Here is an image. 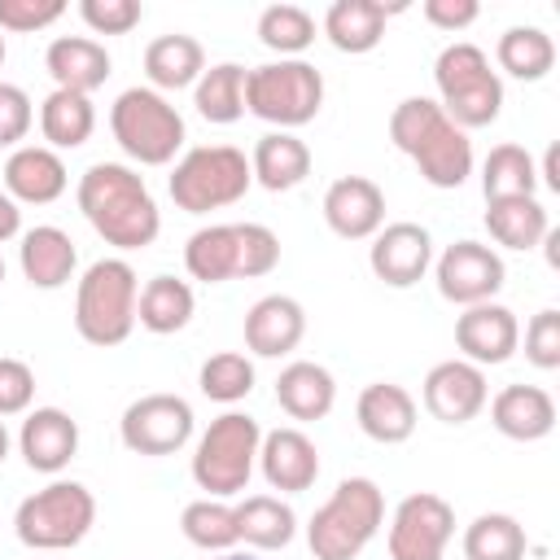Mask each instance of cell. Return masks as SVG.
Listing matches in <instances>:
<instances>
[{
  "instance_id": "obj_1",
  "label": "cell",
  "mask_w": 560,
  "mask_h": 560,
  "mask_svg": "<svg viewBox=\"0 0 560 560\" xmlns=\"http://www.w3.org/2000/svg\"><path fill=\"white\" fill-rule=\"evenodd\" d=\"M74 197L92 232L114 249H144L162 232V210L149 184L122 162H92L79 175Z\"/></svg>"
},
{
  "instance_id": "obj_2",
  "label": "cell",
  "mask_w": 560,
  "mask_h": 560,
  "mask_svg": "<svg viewBox=\"0 0 560 560\" xmlns=\"http://www.w3.org/2000/svg\"><path fill=\"white\" fill-rule=\"evenodd\" d=\"M389 140L398 153H407L424 184L433 188H459L472 175V140L459 131L438 101L407 96L389 114Z\"/></svg>"
},
{
  "instance_id": "obj_3",
  "label": "cell",
  "mask_w": 560,
  "mask_h": 560,
  "mask_svg": "<svg viewBox=\"0 0 560 560\" xmlns=\"http://www.w3.org/2000/svg\"><path fill=\"white\" fill-rule=\"evenodd\" d=\"M385 525V494L372 477H346L315 508L306 525V542L315 560H354Z\"/></svg>"
},
{
  "instance_id": "obj_4",
  "label": "cell",
  "mask_w": 560,
  "mask_h": 560,
  "mask_svg": "<svg viewBox=\"0 0 560 560\" xmlns=\"http://www.w3.org/2000/svg\"><path fill=\"white\" fill-rule=\"evenodd\" d=\"M140 280L127 258H96L74 289V328L88 346H122L136 328Z\"/></svg>"
},
{
  "instance_id": "obj_5",
  "label": "cell",
  "mask_w": 560,
  "mask_h": 560,
  "mask_svg": "<svg viewBox=\"0 0 560 560\" xmlns=\"http://www.w3.org/2000/svg\"><path fill=\"white\" fill-rule=\"evenodd\" d=\"M433 83H438V105L442 114L468 131V127H490L503 109V79L499 70H490V57L486 48L468 44V39H455L438 52L433 61Z\"/></svg>"
},
{
  "instance_id": "obj_6",
  "label": "cell",
  "mask_w": 560,
  "mask_h": 560,
  "mask_svg": "<svg viewBox=\"0 0 560 560\" xmlns=\"http://www.w3.org/2000/svg\"><path fill=\"white\" fill-rule=\"evenodd\" d=\"M96 525V499L83 481H48L26 494L13 512V534L31 551H66L88 538Z\"/></svg>"
},
{
  "instance_id": "obj_7",
  "label": "cell",
  "mask_w": 560,
  "mask_h": 560,
  "mask_svg": "<svg viewBox=\"0 0 560 560\" xmlns=\"http://www.w3.org/2000/svg\"><path fill=\"white\" fill-rule=\"evenodd\" d=\"M262 429L245 411H223L210 420V429L197 438L192 451V481L206 490V499H232L249 486V472L258 464Z\"/></svg>"
},
{
  "instance_id": "obj_8",
  "label": "cell",
  "mask_w": 560,
  "mask_h": 560,
  "mask_svg": "<svg viewBox=\"0 0 560 560\" xmlns=\"http://www.w3.org/2000/svg\"><path fill=\"white\" fill-rule=\"evenodd\" d=\"M324 105V74L302 57H280L245 70V109L280 131L311 122Z\"/></svg>"
},
{
  "instance_id": "obj_9",
  "label": "cell",
  "mask_w": 560,
  "mask_h": 560,
  "mask_svg": "<svg viewBox=\"0 0 560 560\" xmlns=\"http://www.w3.org/2000/svg\"><path fill=\"white\" fill-rule=\"evenodd\" d=\"M109 131L118 149L140 166H166L184 149L179 109L153 88H127L109 105Z\"/></svg>"
},
{
  "instance_id": "obj_10",
  "label": "cell",
  "mask_w": 560,
  "mask_h": 560,
  "mask_svg": "<svg viewBox=\"0 0 560 560\" xmlns=\"http://www.w3.org/2000/svg\"><path fill=\"white\" fill-rule=\"evenodd\" d=\"M249 184V158L236 144H197L171 171V201L188 214H210L236 206Z\"/></svg>"
},
{
  "instance_id": "obj_11",
  "label": "cell",
  "mask_w": 560,
  "mask_h": 560,
  "mask_svg": "<svg viewBox=\"0 0 560 560\" xmlns=\"http://www.w3.org/2000/svg\"><path fill=\"white\" fill-rule=\"evenodd\" d=\"M451 538H455V508L433 490H416L394 508L385 542H389V560H442Z\"/></svg>"
},
{
  "instance_id": "obj_12",
  "label": "cell",
  "mask_w": 560,
  "mask_h": 560,
  "mask_svg": "<svg viewBox=\"0 0 560 560\" xmlns=\"http://www.w3.org/2000/svg\"><path fill=\"white\" fill-rule=\"evenodd\" d=\"M118 438L136 455H175L192 438V407L179 394H144L122 411Z\"/></svg>"
},
{
  "instance_id": "obj_13",
  "label": "cell",
  "mask_w": 560,
  "mask_h": 560,
  "mask_svg": "<svg viewBox=\"0 0 560 560\" xmlns=\"http://www.w3.org/2000/svg\"><path fill=\"white\" fill-rule=\"evenodd\" d=\"M438 293L455 306H477V302H494V293L503 289V258L481 245V241H455L442 249L438 267Z\"/></svg>"
},
{
  "instance_id": "obj_14",
  "label": "cell",
  "mask_w": 560,
  "mask_h": 560,
  "mask_svg": "<svg viewBox=\"0 0 560 560\" xmlns=\"http://www.w3.org/2000/svg\"><path fill=\"white\" fill-rule=\"evenodd\" d=\"M424 411L442 424H468L486 411L490 402V385H486V372L468 359H442L429 368L424 376Z\"/></svg>"
},
{
  "instance_id": "obj_15",
  "label": "cell",
  "mask_w": 560,
  "mask_h": 560,
  "mask_svg": "<svg viewBox=\"0 0 560 560\" xmlns=\"http://www.w3.org/2000/svg\"><path fill=\"white\" fill-rule=\"evenodd\" d=\"M433 262V236L420 223H385L372 236L368 249V267L376 280H385L389 289H411Z\"/></svg>"
},
{
  "instance_id": "obj_16",
  "label": "cell",
  "mask_w": 560,
  "mask_h": 560,
  "mask_svg": "<svg viewBox=\"0 0 560 560\" xmlns=\"http://www.w3.org/2000/svg\"><path fill=\"white\" fill-rule=\"evenodd\" d=\"M455 346L464 350L468 363L494 368L516 354L521 324L503 302H477V306H464V315L455 319Z\"/></svg>"
},
{
  "instance_id": "obj_17",
  "label": "cell",
  "mask_w": 560,
  "mask_h": 560,
  "mask_svg": "<svg viewBox=\"0 0 560 560\" xmlns=\"http://www.w3.org/2000/svg\"><path fill=\"white\" fill-rule=\"evenodd\" d=\"M324 223L341 241H368L385 228V192L368 175H341L324 192Z\"/></svg>"
},
{
  "instance_id": "obj_18",
  "label": "cell",
  "mask_w": 560,
  "mask_h": 560,
  "mask_svg": "<svg viewBox=\"0 0 560 560\" xmlns=\"http://www.w3.org/2000/svg\"><path fill=\"white\" fill-rule=\"evenodd\" d=\"M258 468L267 477L271 490H284V494H298V490H311L315 477H319V451L315 442L302 433V429H271L262 433L258 442Z\"/></svg>"
},
{
  "instance_id": "obj_19",
  "label": "cell",
  "mask_w": 560,
  "mask_h": 560,
  "mask_svg": "<svg viewBox=\"0 0 560 560\" xmlns=\"http://www.w3.org/2000/svg\"><path fill=\"white\" fill-rule=\"evenodd\" d=\"M302 337H306V311L289 293H267L245 311V350L262 359H280L298 350Z\"/></svg>"
},
{
  "instance_id": "obj_20",
  "label": "cell",
  "mask_w": 560,
  "mask_h": 560,
  "mask_svg": "<svg viewBox=\"0 0 560 560\" xmlns=\"http://www.w3.org/2000/svg\"><path fill=\"white\" fill-rule=\"evenodd\" d=\"M70 175H66V162L57 149L48 144H18L4 162V192L13 201H26V206H48L66 192Z\"/></svg>"
},
{
  "instance_id": "obj_21",
  "label": "cell",
  "mask_w": 560,
  "mask_h": 560,
  "mask_svg": "<svg viewBox=\"0 0 560 560\" xmlns=\"http://www.w3.org/2000/svg\"><path fill=\"white\" fill-rule=\"evenodd\" d=\"M18 451H22L26 468H35V472H61L74 459V451H79V424L61 407H35L22 420Z\"/></svg>"
},
{
  "instance_id": "obj_22",
  "label": "cell",
  "mask_w": 560,
  "mask_h": 560,
  "mask_svg": "<svg viewBox=\"0 0 560 560\" xmlns=\"http://www.w3.org/2000/svg\"><path fill=\"white\" fill-rule=\"evenodd\" d=\"M490 424L512 442H538L556 429V398L538 385H503L490 398Z\"/></svg>"
},
{
  "instance_id": "obj_23",
  "label": "cell",
  "mask_w": 560,
  "mask_h": 560,
  "mask_svg": "<svg viewBox=\"0 0 560 560\" xmlns=\"http://www.w3.org/2000/svg\"><path fill=\"white\" fill-rule=\"evenodd\" d=\"M44 70L52 74L57 88L92 96L109 79V52L92 35H57L44 52Z\"/></svg>"
},
{
  "instance_id": "obj_24",
  "label": "cell",
  "mask_w": 560,
  "mask_h": 560,
  "mask_svg": "<svg viewBox=\"0 0 560 560\" xmlns=\"http://www.w3.org/2000/svg\"><path fill=\"white\" fill-rule=\"evenodd\" d=\"M354 420L381 446L407 442L416 433V398L394 381H372L354 402Z\"/></svg>"
},
{
  "instance_id": "obj_25",
  "label": "cell",
  "mask_w": 560,
  "mask_h": 560,
  "mask_svg": "<svg viewBox=\"0 0 560 560\" xmlns=\"http://www.w3.org/2000/svg\"><path fill=\"white\" fill-rule=\"evenodd\" d=\"M18 262H22V276L35 284V289H61L70 276H74V241L70 232L52 228V223H39L31 232H22V245H18Z\"/></svg>"
},
{
  "instance_id": "obj_26",
  "label": "cell",
  "mask_w": 560,
  "mask_h": 560,
  "mask_svg": "<svg viewBox=\"0 0 560 560\" xmlns=\"http://www.w3.org/2000/svg\"><path fill=\"white\" fill-rule=\"evenodd\" d=\"M276 402L293 420H324L332 411V402H337V381H332V372L324 363L293 359L276 376Z\"/></svg>"
},
{
  "instance_id": "obj_27",
  "label": "cell",
  "mask_w": 560,
  "mask_h": 560,
  "mask_svg": "<svg viewBox=\"0 0 560 560\" xmlns=\"http://www.w3.org/2000/svg\"><path fill=\"white\" fill-rule=\"evenodd\" d=\"M206 70V48L184 35V31H171V35H158L149 39L144 48V74H149V88L153 92H179V88H192Z\"/></svg>"
},
{
  "instance_id": "obj_28",
  "label": "cell",
  "mask_w": 560,
  "mask_h": 560,
  "mask_svg": "<svg viewBox=\"0 0 560 560\" xmlns=\"http://www.w3.org/2000/svg\"><path fill=\"white\" fill-rule=\"evenodd\" d=\"M249 175L267 192L298 188L311 175V149H306V140H298L293 131H267V136H258V144L249 153Z\"/></svg>"
},
{
  "instance_id": "obj_29",
  "label": "cell",
  "mask_w": 560,
  "mask_h": 560,
  "mask_svg": "<svg viewBox=\"0 0 560 560\" xmlns=\"http://www.w3.org/2000/svg\"><path fill=\"white\" fill-rule=\"evenodd\" d=\"M184 267L201 284L241 280V228L236 223H210L197 228L184 245Z\"/></svg>"
},
{
  "instance_id": "obj_30",
  "label": "cell",
  "mask_w": 560,
  "mask_h": 560,
  "mask_svg": "<svg viewBox=\"0 0 560 560\" xmlns=\"http://www.w3.org/2000/svg\"><path fill=\"white\" fill-rule=\"evenodd\" d=\"M394 9H385L381 0H332L324 13V35L337 52H372Z\"/></svg>"
},
{
  "instance_id": "obj_31",
  "label": "cell",
  "mask_w": 560,
  "mask_h": 560,
  "mask_svg": "<svg viewBox=\"0 0 560 560\" xmlns=\"http://www.w3.org/2000/svg\"><path fill=\"white\" fill-rule=\"evenodd\" d=\"M551 219L538 197H490L486 201V232L503 249H534L547 236Z\"/></svg>"
},
{
  "instance_id": "obj_32",
  "label": "cell",
  "mask_w": 560,
  "mask_h": 560,
  "mask_svg": "<svg viewBox=\"0 0 560 560\" xmlns=\"http://www.w3.org/2000/svg\"><path fill=\"white\" fill-rule=\"evenodd\" d=\"M236 534H241V542L254 547V551H280V547L293 542L298 516H293V508H289L284 499H276V494H245V499L236 503Z\"/></svg>"
},
{
  "instance_id": "obj_33",
  "label": "cell",
  "mask_w": 560,
  "mask_h": 560,
  "mask_svg": "<svg viewBox=\"0 0 560 560\" xmlns=\"http://www.w3.org/2000/svg\"><path fill=\"white\" fill-rule=\"evenodd\" d=\"M39 131H44L48 149H79V144H88V136L96 131L92 96L52 88L44 96V105H39Z\"/></svg>"
},
{
  "instance_id": "obj_34",
  "label": "cell",
  "mask_w": 560,
  "mask_h": 560,
  "mask_svg": "<svg viewBox=\"0 0 560 560\" xmlns=\"http://www.w3.org/2000/svg\"><path fill=\"white\" fill-rule=\"evenodd\" d=\"M192 311H197V298H192L188 280H175V276H153V280L140 289V298H136V319H140V328H149V332H158V337L188 328Z\"/></svg>"
},
{
  "instance_id": "obj_35",
  "label": "cell",
  "mask_w": 560,
  "mask_h": 560,
  "mask_svg": "<svg viewBox=\"0 0 560 560\" xmlns=\"http://www.w3.org/2000/svg\"><path fill=\"white\" fill-rule=\"evenodd\" d=\"M494 61L503 74L512 79H525V83H538L551 74L556 66V39L542 31V26H508L494 44Z\"/></svg>"
},
{
  "instance_id": "obj_36",
  "label": "cell",
  "mask_w": 560,
  "mask_h": 560,
  "mask_svg": "<svg viewBox=\"0 0 560 560\" xmlns=\"http://www.w3.org/2000/svg\"><path fill=\"white\" fill-rule=\"evenodd\" d=\"M192 105L206 122H236L245 114V66L236 61H219L210 70H201V79L192 83Z\"/></svg>"
},
{
  "instance_id": "obj_37",
  "label": "cell",
  "mask_w": 560,
  "mask_h": 560,
  "mask_svg": "<svg viewBox=\"0 0 560 560\" xmlns=\"http://www.w3.org/2000/svg\"><path fill=\"white\" fill-rule=\"evenodd\" d=\"M481 192L490 197H534L538 192V166L529 149L521 144H494L481 162Z\"/></svg>"
},
{
  "instance_id": "obj_38",
  "label": "cell",
  "mask_w": 560,
  "mask_h": 560,
  "mask_svg": "<svg viewBox=\"0 0 560 560\" xmlns=\"http://www.w3.org/2000/svg\"><path fill=\"white\" fill-rule=\"evenodd\" d=\"M525 529L508 512H481L464 529V560H525Z\"/></svg>"
},
{
  "instance_id": "obj_39",
  "label": "cell",
  "mask_w": 560,
  "mask_h": 560,
  "mask_svg": "<svg viewBox=\"0 0 560 560\" xmlns=\"http://www.w3.org/2000/svg\"><path fill=\"white\" fill-rule=\"evenodd\" d=\"M179 529H184V538L192 547L214 551V556L219 551H232L241 542V534H236V508L223 503V499H192L184 508V516H179Z\"/></svg>"
},
{
  "instance_id": "obj_40",
  "label": "cell",
  "mask_w": 560,
  "mask_h": 560,
  "mask_svg": "<svg viewBox=\"0 0 560 560\" xmlns=\"http://www.w3.org/2000/svg\"><path fill=\"white\" fill-rule=\"evenodd\" d=\"M258 39L280 57H298L315 44V18L302 4H267L258 13Z\"/></svg>"
},
{
  "instance_id": "obj_41",
  "label": "cell",
  "mask_w": 560,
  "mask_h": 560,
  "mask_svg": "<svg viewBox=\"0 0 560 560\" xmlns=\"http://www.w3.org/2000/svg\"><path fill=\"white\" fill-rule=\"evenodd\" d=\"M197 385L210 402H241L254 389V363L241 350H219L201 363Z\"/></svg>"
},
{
  "instance_id": "obj_42",
  "label": "cell",
  "mask_w": 560,
  "mask_h": 560,
  "mask_svg": "<svg viewBox=\"0 0 560 560\" xmlns=\"http://www.w3.org/2000/svg\"><path fill=\"white\" fill-rule=\"evenodd\" d=\"M241 228V280L267 276L280 262V236L267 223H236Z\"/></svg>"
},
{
  "instance_id": "obj_43",
  "label": "cell",
  "mask_w": 560,
  "mask_h": 560,
  "mask_svg": "<svg viewBox=\"0 0 560 560\" xmlns=\"http://www.w3.org/2000/svg\"><path fill=\"white\" fill-rule=\"evenodd\" d=\"M525 359L542 372L560 368V311L556 306H542L529 328H525Z\"/></svg>"
},
{
  "instance_id": "obj_44",
  "label": "cell",
  "mask_w": 560,
  "mask_h": 560,
  "mask_svg": "<svg viewBox=\"0 0 560 560\" xmlns=\"http://www.w3.org/2000/svg\"><path fill=\"white\" fill-rule=\"evenodd\" d=\"M79 18L96 31V35H127L131 26H140L144 9L140 0H83Z\"/></svg>"
},
{
  "instance_id": "obj_45",
  "label": "cell",
  "mask_w": 560,
  "mask_h": 560,
  "mask_svg": "<svg viewBox=\"0 0 560 560\" xmlns=\"http://www.w3.org/2000/svg\"><path fill=\"white\" fill-rule=\"evenodd\" d=\"M31 398H35V372H31V363L0 354V420L4 416H22L31 407Z\"/></svg>"
},
{
  "instance_id": "obj_46",
  "label": "cell",
  "mask_w": 560,
  "mask_h": 560,
  "mask_svg": "<svg viewBox=\"0 0 560 560\" xmlns=\"http://www.w3.org/2000/svg\"><path fill=\"white\" fill-rule=\"evenodd\" d=\"M35 122L31 96L18 83H0V149H18V140H26Z\"/></svg>"
},
{
  "instance_id": "obj_47",
  "label": "cell",
  "mask_w": 560,
  "mask_h": 560,
  "mask_svg": "<svg viewBox=\"0 0 560 560\" xmlns=\"http://www.w3.org/2000/svg\"><path fill=\"white\" fill-rule=\"evenodd\" d=\"M61 13V0H0V31H44Z\"/></svg>"
},
{
  "instance_id": "obj_48",
  "label": "cell",
  "mask_w": 560,
  "mask_h": 560,
  "mask_svg": "<svg viewBox=\"0 0 560 560\" xmlns=\"http://www.w3.org/2000/svg\"><path fill=\"white\" fill-rule=\"evenodd\" d=\"M477 13H481L477 0H424V18L438 31H464L477 22Z\"/></svg>"
},
{
  "instance_id": "obj_49",
  "label": "cell",
  "mask_w": 560,
  "mask_h": 560,
  "mask_svg": "<svg viewBox=\"0 0 560 560\" xmlns=\"http://www.w3.org/2000/svg\"><path fill=\"white\" fill-rule=\"evenodd\" d=\"M22 232V210H18V201L0 188V241H13Z\"/></svg>"
},
{
  "instance_id": "obj_50",
  "label": "cell",
  "mask_w": 560,
  "mask_h": 560,
  "mask_svg": "<svg viewBox=\"0 0 560 560\" xmlns=\"http://www.w3.org/2000/svg\"><path fill=\"white\" fill-rule=\"evenodd\" d=\"M538 179H547V188H556V192H560V149H556V144L547 149V158H542V171H538Z\"/></svg>"
},
{
  "instance_id": "obj_51",
  "label": "cell",
  "mask_w": 560,
  "mask_h": 560,
  "mask_svg": "<svg viewBox=\"0 0 560 560\" xmlns=\"http://www.w3.org/2000/svg\"><path fill=\"white\" fill-rule=\"evenodd\" d=\"M538 245H547V262H551V267H560V232H556V228H547V236H542Z\"/></svg>"
},
{
  "instance_id": "obj_52",
  "label": "cell",
  "mask_w": 560,
  "mask_h": 560,
  "mask_svg": "<svg viewBox=\"0 0 560 560\" xmlns=\"http://www.w3.org/2000/svg\"><path fill=\"white\" fill-rule=\"evenodd\" d=\"M214 560H258V556L254 551H219Z\"/></svg>"
},
{
  "instance_id": "obj_53",
  "label": "cell",
  "mask_w": 560,
  "mask_h": 560,
  "mask_svg": "<svg viewBox=\"0 0 560 560\" xmlns=\"http://www.w3.org/2000/svg\"><path fill=\"white\" fill-rule=\"evenodd\" d=\"M9 459V429H4V420H0V464Z\"/></svg>"
},
{
  "instance_id": "obj_54",
  "label": "cell",
  "mask_w": 560,
  "mask_h": 560,
  "mask_svg": "<svg viewBox=\"0 0 560 560\" xmlns=\"http://www.w3.org/2000/svg\"><path fill=\"white\" fill-rule=\"evenodd\" d=\"M0 66H4V35H0Z\"/></svg>"
},
{
  "instance_id": "obj_55",
  "label": "cell",
  "mask_w": 560,
  "mask_h": 560,
  "mask_svg": "<svg viewBox=\"0 0 560 560\" xmlns=\"http://www.w3.org/2000/svg\"><path fill=\"white\" fill-rule=\"evenodd\" d=\"M0 280H4V258H0Z\"/></svg>"
}]
</instances>
